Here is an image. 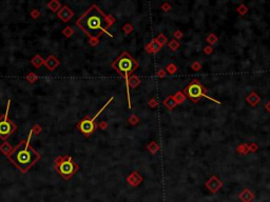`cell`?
Returning <instances> with one entry per match:
<instances>
[{
  "label": "cell",
  "instance_id": "6da1fadb",
  "mask_svg": "<svg viewBox=\"0 0 270 202\" xmlns=\"http://www.w3.org/2000/svg\"><path fill=\"white\" fill-rule=\"evenodd\" d=\"M111 19L103 14L97 5L93 4L77 20L76 24L92 39L97 38L100 34L107 33V29L111 25Z\"/></svg>",
  "mask_w": 270,
  "mask_h": 202
},
{
  "label": "cell",
  "instance_id": "7a4b0ae2",
  "mask_svg": "<svg viewBox=\"0 0 270 202\" xmlns=\"http://www.w3.org/2000/svg\"><path fill=\"white\" fill-rule=\"evenodd\" d=\"M30 137L31 136H29L28 139L21 140L19 144L7 154L10 161L13 162L22 173L28 172L29 169L40 159L38 152L30 145Z\"/></svg>",
  "mask_w": 270,
  "mask_h": 202
},
{
  "label": "cell",
  "instance_id": "3957f363",
  "mask_svg": "<svg viewBox=\"0 0 270 202\" xmlns=\"http://www.w3.org/2000/svg\"><path fill=\"white\" fill-rule=\"evenodd\" d=\"M115 70L118 72L120 75H124L126 79V83H127V92H128V99L130 101V91H129V76L130 74L133 73V71L137 68V63L133 59L128 53H124L119 56L117 59L112 63Z\"/></svg>",
  "mask_w": 270,
  "mask_h": 202
},
{
  "label": "cell",
  "instance_id": "277c9868",
  "mask_svg": "<svg viewBox=\"0 0 270 202\" xmlns=\"http://www.w3.org/2000/svg\"><path fill=\"white\" fill-rule=\"evenodd\" d=\"M55 169L63 179L68 180L78 169V165L73 161L70 156L58 157L55 160Z\"/></svg>",
  "mask_w": 270,
  "mask_h": 202
},
{
  "label": "cell",
  "instance_id": "5b68a950",
  "mask_svg": "<svg viewBox=\"0 0 270 202\" xmlns=\"http://www.w3.org/2000/svg\"><path fill=\"white\" fill-rule=\"evenodd\" d=\"M184 93H185V95L189 98V99L192 100V102H197L199 100H200V98L205 97V98H207V99H209L211 101H213V102H216L220 104L218 101H216L215 99L209 97L207 94H206L205 89L203 87V86L197 80H193L189 86H187L186 89L184 90Z\"/></svg>",
  "mask_w": 270,
  "mask_h": 202
},
{
  "label": "cell",
  "instance_id": "8992f818",
  "mask_svg": "<svg viewBox=\"0 0 270 202\" xmlns=\"http://www.w3.org/2000/svg\"><path fill=\"white\" fill-rule=\"evenodd\" d=\"M10 104H11V100L7 101L5 113L3 115L0 116V139L1 140H7V138L17 130V125L9 119Z\"/></svg>",
  "mask_w": 270,
  "mask_h": 202
},
{
  "label": "cell",
  "instance_id": "52a82bcc",
  "mask_svg": "<svg viewBox=\"0 0 270 202\" xmlns=\"http://www.w3.org/2000/svg\"><path fill=\"white\" fill-rule=\"evenodd\" d=\"M112 100H113V98H110V100H108V102H107L106 104L103 105V108H101L100 110L95 114V116L93 117V118H90V119L89 118H85V119H82V120L79 122L77 127H78L79 131L81 132L82 134H85V136H90V135L95 131V129H96V124H95L96 118H97V117L99 116L101 113H103V111L105 110L107 106H108V104L111 102Z\"/></svg>",
  "mask_w": 270,
  "mask_h": 202
},
{
  "label": "cell",
  "instance_id": "ba28073f",
  "mask_svg": "<svg viewBox=\"0 0 270 202\" xmlns=\"http://www.w3.org/2000/svg\"><path fill=\"white\" fill-rule=\"evenodd\" d=\"M72 15H73V13H72L70 11V9H69V7H65L59 13H58V16H59V17L63 21H66V20L71 19Z\"/></svg>",
  "mask_w": 270,
  "mask_h": 202
}]
</instances>
